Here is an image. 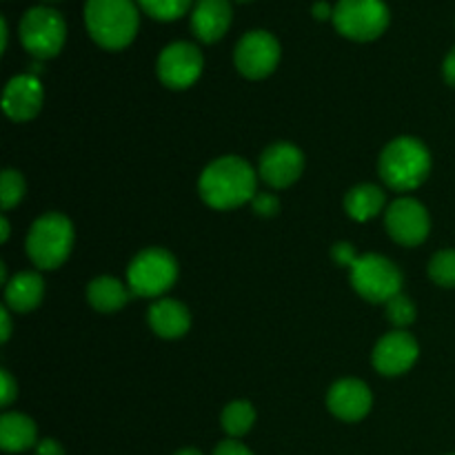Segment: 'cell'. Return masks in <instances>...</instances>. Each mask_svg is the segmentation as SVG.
<instances>
[{
  "mask_svg": "<svg viewBox=\"0 0 455 455\" xmlns=\"http://www.w3.org/2000/svg\"><path fill=\"white\" fill-rule=\"evenodd\" d=\"M200 198L218 212L238 209L251 203L256 191V172L240 156H222L207 164L198 180Z\"/></svg>",
  "mask_w": 455,
  "mask_h": 455,
  "instance_id": "cell-1",
  "label": "cell"
},
{
  "mask_svg": "<svg viewBox=\"0 0 455 455\" xmlns=\"http://www.w3.org/2000/svg\"><path fill=\"white\" fill-rule=\"evenodd\" d=\"M83 16L93 43L107 52L129 47L140 25L136 0H84Z\"/></svg>",
  "mask_w": 455,
  "mask_h": 455,
  "instance_id": "cell-2",
  "label": "cell"
},
{
  "mask_svg": "<svg viewBox=\"0 0 455 455\" xmlns=\"http://www.w3.org/2000/svg\"><path fill=\"white\" fill-rule=\"evenodd\" d=\"M380 178L394 191H413L427 180L431 172V154L422 140L400 136L382 149Z\"/></svg>",
  "mask_w": 455,
  "mask_h": 455,
  "instance_id": "cell-3",
  "label": "cell"
},
{
  "mask_svg": "<svg viewBox=\"0 0 455 455\" xmlns=\"http://www.w3.org/2000/svg\"><path fill=\"white\" fill-rule=\"evenodd\" d=\"M25 247L38 269H58L74 247V225L58 212L44 213L31 225Z\"/></svg>",
  "mask_w": 455,
  "mask_h": 455,
  "instance_id": "cell-4",
  "label": "cell"
},
{
  "mask_svg": "<svg viewBox=\"0 0 455 455\" xmlns=\"http://www.w3.org/2000/svg\"><path fill=\"white\" fill-rule=\"evenodd\" d=\"M331 22L345 38L371 43L387 31L391 12L385 0H338V4H333Z\"/></svg>",
  "mask_w": 455,
  "mask_h": 455,
  "instance_id": "cell-5",
  "label": "cell"
},
{
  "mask_svg": "<svg viewBox=\"0 0 455 455\" xmlns=\"http://www.w3.org/2000/svg\"><path fill=\"white\" fill-rule=\"evenodd\" d=\"M20 43L36 60H49L65 47L67 22L62 13L53 7H31L20 18Z\"/></svg>",
  "mask_w": 455,
  "mask_h": 455,
  "instance_id": "cell-6",
  "label": "cell"
},
{
  "mask_svg": "<svg viewBox=\"0 0 455 455\" xmlns=\"http://www.w3.org/2000/svg\"><path fill=\"white\" fill-rule=\"evenodd\" d=\"M178 280V262L167 249L151 247L138 253L127 269V287L136 298H158Z\"/></svg>",
  "mask_w": 455,
  "mask_h": 455,
  "instance_id": "cell-7",
  "label": "cell"
},
{
  "mask_svg": "<svg viewBox=\"0 0 455 455\" xmlns=\"http://www.w3.org/2000/svg\"><path fill=\"white\" fill-rule=\"evenodd\" d=\"M351 284L369 302H389L403 289V274L389 258L364 253L351 267Z\"/></svg>",
  "mask_w": 455,
  "mask_h": 455,
  "instance_id": "cell-8",
  "label": "cell"
},
{
  "mask_svg": "<svg viewBox=\"0 0 455 455\" xmlns=\"http://www.w3.org/2000/svg\"><path fill=\"white\" fill-rule=\"evenodd\" d=\"M235 69L249 80H262L275 71L280 62V43L265 29L247 31L234 52Z\"/></svg>",
  "mask_w": 455,
  "mask_h": 455,
  "instance_id": "cell-9",
  "label": "cell"
},
{
  "mask_svg": "<svg viewBox=\"0 0 455 455\" xmlns=\"http://www.w3.org/2000/svg\"><path fill=\"white\" fill-rule=\"evenodd\" d=\"M203 52L194 43H187V40H176V43L167 44L160 52L158 62H156L160 83L169 89L191 87L203 74Z\"/></svg>",
  "mask_w": 455,
  "mask_h": 455,
  "instance_id": "cell-10",
  "label": "cell"
},
{
  "mask_svg": "<svg viewBox=\"0 0 455 455\" xmlns=\"http://www.w3.org/2000/svg\"><path fill=\"white\" fill-rule=\"evenodd\" d=\"M387 234L404 247L425 243L431 231L429 212L416 198H398L385 212Z\"/></svg>",
  "mask_w": 455,
  "mask_h": 455,
  "instance_id": "cell-11",
  "label": "cell"
},
{
  "mask_svg": "<svg viewBox=\"0 0 455 455\" xmlns=\"http://www.w3.org/2000/svg\"><path fill=\"white\" fill-rule=\"evenodd\" d=\"M305 169V154L291 142H274L267 147L260 156V173L262 180L274 189L291 187Z\"/></svg>",
  "mask_w": 455,
  "mask_h": 455,
  "instance_id": "cell-12",
  "label": "cell"
},
{
  "mask_svg": "<svg viewBox=\"0 0 455 455\" xmlns=\"http://www.w3.org/2000/svg\"><path fill=\"white\" fill-rule=\"evenodd\" d=\"M418 354L420 347L416 338L409 336L407 331H391L378 340L371 360L382 376H403L416 364Z\"/></svg>",
  "mask_w": 455,
  "mask_h": 455,
  "instance_id": "cell-13",
  "label": "cell"
},
{
  "mask_svg": "<svg viewBox=\"0 0 455 455\" xmlns=\"http://www.w3.org/2000/svg\"><path fill=\"white\" fill-rule=\"evenodd\" d=\"M44 92L40 84L38 76L34 74H20L13 76L7 83L3 93V109L16 123H27V120L36 118L43 109Z\"/></svg>",
  "mask_w": 455,
  "mask_h": 455,
  "instance_id": "cell-14",
  "label": "cell"
},
{
  "mask_svg": "<svg viewBox=\"0 0 455 455\" xmlns=\"http://www.w3.org/2000/svg\"><path fill=\"white\" fill-rule=\"evenodd\" d=\"M371 389L363 380H355V378L338 380L327 394L329 411L338 420L345 422H360L363 418H367V413L371 411Z\"/></svg>",
  "mask_w": 455,
  "mask_h": 455,
  "instance_id": "cell-15",
  "label": "cell"
},
{
  "mask_svg": "<svg viewBox=\"0 0 455 455\" xmlns=\"http://www.w3.org/2000/svg\"><path fill=\"white\" fill-rule=\"evenodd\" d=\"M234 20L231 0H196L191 7V34L204 44H213L229 31Z\"/></svg>",
  "mask_w": 455,
  "mask_h": 455,
  "instance_id": "cell-16",
  "label": "cell"
},
{
  "mask_svg": "<svg viewBox=\"0 0 455 455\" xmlns=\"http://www.w3.org/2000/svg\"><path fill=\"white\" fill-rule=\"evenodd\" d=\"M149 327L164 340L182 338L191 327L189 309L172 298H160L149 307Z\"/></svg>",
  "mask_w": 455,
  "mask_h": 455,
  "instance_id": "cell-17",
  "label": "cell"
},
{
  "mask_svg": "<svg viewBox=\"0 0 455 455\" xmlns=\"http://www.w3.org/2000/svg\"><path fill=\"white\" fill-rule=\"evenodd\" d=\"M44 280L36 271H20L4 284V307L16 314H27L43 302Z\"/></svg>",
  "mask_w": 455,
  "mask_h": 455,
  "instance_id": "cell-18",
  "label": "cell"
},
{
  "mask_svg": "<svg viewBox=\"0 0 455 455\" xmlns=\"http://www.w3.org/2000/svg\"><path fill=\"white\" fill-rule=\"evenodd\" d=\"M38 443V427L25 413L9 411L0 418V447L7 453L29 451Z\"/></svg>",
  "mask_w": 455,
  "mask_h": 455,
  "instance_id": "cell-19",
  "label": "cell"
},
{
  "mask_svg": "<svg viewBox=\"0 0 455 455\" xmlns=\"http://www.w3.org/2000/svg\"><path fill=\"white\" fill-rule=\"evenodd\" d=\"M129 296H132L129 287H124L114 275H100V278L92 280L87 287L89 305L102 314H114V311L123 309L129 302Z\"/></svg>",
  "mask_w": 455,
  "mask_h": 455,
  "instance_id": "cell-20",
  "label": "cell"
},
{
  "mask_svg": "<svg viewBox=\"0 0 455 455\" xmlns=\"http://www.w3.org/2000/svg\"><path fill=\"white\" fill-rule=\"evenodd\" d=\"M387 196L380 187L376 185H358L347 191L345 209L349 218L358 222H367L376 218L385 209Z\"/></svg>",
  "mask_w": 455,
  "mask_h": 455,
  "instance_id": "cell-21",
  "label": "cell"
},
{
  "mask_svg": "<svg viewBox=\"0 0 455 455\" xmlns=\"http://www.w3.org/2000/svg\"><path fill=\"white\" fill-rule=\"evenodd\" d=\"M253 422H256V409L247 400H234L222 409L220 425L229 438L238 440L251 431Z\"/></svg>",
  "mask_w": 455,
  "mask_h": 455,
  "instance_id": "cell-22",
  "label": "cell"
},
{
  "mask_svg": "<svg viewBox=\"0 0 455 455\" xmlns=\"http://www.w3.org/2000/svg\"><path fill=\"white\" fill-rule=\"evenodd\" d=\"M136 3L147 16L160 22L178 20L194 7V0H136Z\"/></svg>",
  "mask_w": 455,
  "mask_h": 455,
  "instance_id": "cell-23",
  "label": "cell"
},
{
  "mask_svg": "<svg viewBox=\"0 0 455 455\" xmlns=\"http://www.w3.org/2000/svg\"><path fill=\"white\" fill-rule=\"evenodd\" d=\"M429 275L438 287H455V249H443L431 258Z\"/></svg>",
  "mask_w": 455,
  "mask_h": 455,
  "instance_id": "cell-24",
  "label": "cell"
},
{
  "mask_svg": "<svg viewBox=\"0 0 455 455\" xmlns=\"http://www.w3.org/2000/svg\"><path fill=\"white\" fill-rule=\"evenodd\" d=\"M25 178L13 169H4L3 178H0V203H3L4 212L16 207L25 198Z\"/></svg>",
  "mask_w": 455,
  "mask_h": 455,
  "instance_id": "cell-25",
  "label": "cell"
},
{
  "mask_svg": "<svg viewBox=\"0 0 455 455\" xmlns=\"http://www.w3.org/2000/svg\"><path fill=\"white\" fill-rule=\"evenodd\" d=\"M387 318H389V323L395 324L398 329L409 327V324L416 320V305H413L409 296L398 293V296H394L387 302Z\"/></svg>",
  "mask_w": 455,
  "mask_h": 455,
  "instance_id": "cell-26",
  "label": "cell"
},
{
  "mask_svg": "<svg viewBox=\"0 0 455 455\" xmlns=\"http://www.w3.org/2000/svg\"><path fill=\"white\" fill-rule=\"evenodd\" d=\"M251 207H253V212L258 213V216L274 218L275 213L280 212V200L275 198L274 194H267V191H262V194L253 196Z\"/></svg>",
  "mask_w": 455,
  "mask_h": 455,
  "instance_id": "cell-27",
  "label": "cell"
},
{
  "mask_svg": "<svg viewBox=\"0 0 455 455\" xmlns=\"http://www.w3.org/2000/svg\"><path fill=\"white\" fill-rule=\"evenodd\" d=\"M331 258L333 260L338 262V265H342V267H354V262L358 260V253H355V249H354V244H349V243H336L331 247Z\"/></svg>",
  "mask_w": 455,
  "mask_h": 455,
  "instance_id": "cell-28",
  "label": "cell"
},
{
  "mask_svg": "<svg viewBox=\"0 0 455 455\" xmlns=\"http://www.w3.org/2000/svg\"><path fill=\"white\" fill-rule=\"evenodd\" d=\"M18 395V382L13 380L12 373L9 371H0V403H3V407H9V404L16 400Z\"/></svg>",
  "mask_w": 455,
  "mask_h": 455,
  "instance_id": "cell-29",
  "label": "cell"
},
{
  "mask_svg": "<svg viewBox=\"0 0 455 455\" xmlns=\"http://www.w3.org/2000/svg\"><path fill=\"white\" fill-rule=\"evenodd\" d=\"M213 455H253V453L249 451V447H244L243 443L229 438V440H222V443L213 449Z\"/></svg>",
  "mask_w": 455,
  "mask_h": 455,
  "instance_id": "cell-30",
  "label": "cell"
},
{
  "mask_svg": "<svg viewBox=\"0 0 455 455\" xmlns=\"http://www.w3.org/2000/svg\"><path fill=\"white\" fill-rule=\"evenodd\" d=\"M36 455H65V449H62V444L58 440L47 438L36 444Z\"/></svg>",
  "mask_w": 455,
  "mask_h": 455,
  "instance_id": "cell-31",
  "label": "cell"
},
{
  "mask_svg": "<svg viewBox=\"0 0 455 455\" xmlns=\"http://www.w3.org/2000/svg\"><path fill=\"white\" fill-rule=\"evenodd\" d=\"M311 13H314L315 20H333V7L329 3H324V0H318V3H314V7H311Z\"/></svg>",
  "mask_w": 455,
  "mask_h": 455,
  "instance_id": "cell-32",
  "label": "cell"
},
{
  "mask_svg": "<svg viewBox=\"0 0 455 455\" xmlns=\"http://www.w3.org/2000/svg\"><path fill=\"white\" fill-rule=\"evenodd\" d=\"M443 74H444V80H447L451 87H455V47L447 53V58H444Z\"/></svg>",
  "mask_w": 455,
  "mask_h": 455,
  "instance_id": "cell-33",
  "label": "cell"
},
{
  "mask_svg": "<svg viewBox=\"0 0 455 455\" xmlns=\"http://www.w3.org/2000/svg\"><path fill=\"white\" fill-rule=\"evenodd\" d=\"M0 324H3V331H0V340L7 342L9 336H12V318H9L7 307H3V309H0Z\"/></svg>",
  "mask_w": 455,
  "mask_h": 455,
  "instance_id": "cell-34",
  "label": "cell"
},
{
  "mask_svg": "<svg viewBox=\"0 0 455 455\" xmlns=\"http://www.w3.org/2000/svg\"><path fill=\"white\" fill-rule=\"evenodd\" d=\"M0 34H3V43H0V49H7V40H9V31H7V20L0 18Z\"/></svg>",
  "mask_w": 455,
  "mask_h": 455,
  "instance_id": "cell-35",
  "label": "cell"
},
{
  "mask_svg": "<svg viewBox=\"0 0 455 455\" xmlns=\"http://www.w3.org/2000/svg\"><path fill=\"white\" fill-rule=\"evenodd\" d=\"M9 220L7 218H3V220H0V240H3V243H7L9 240Z\"/></svg>",
  "mask_w": 455,
  "mask_h": 455,
  "instance_id": "cell-36",
  "label": "cell"
},
{
  "mask_svg": "<svg viewBox=\"0 0 455 455\" xmlns=\"http://www.w3.org/2000/svg\"><path fill=\"white\" fill-rule=\"evenodd\" d=\"M176 455H203L198 451V449H182V451H178Z\"/></svg>",
  "mask_w": 455,
  "mask_h": 455,
  "instance_id": "cell-37",
  "label": "cell"
},
{
  "mask_svg": "<svg viewBox=\"0 0 455 455\" xmlns=\"http://www.w3.org/2000/svg\"><path fill=\"white\" fill-rule=\"evenodd\" d=\"M44 3H60V0H44Z\"/></svg>",
  "mask_w": 455,
  "mask_h": 455,
  "instance_id": "cell-38",
  "label": "cell"
},
{
  "mask_svg": "<svg viewBox=\"0 0 455 455\" xmlns=\"http://www.w3.org/2000/svg\"><path fill=\"white\" fill-rule=\"evenodd\" d=\"M238 3H251V0H238Z\"/></svg>",
  "mask_w": 455,
  "mask_h": 455,
  "instance_id": "cell-39",
  "label": "cell"
},
{
  "mask_svg": "<svg viewBox=\"0 0 455 455\" xmlns=\"http://www.w3.org/2000/svg\"><path fill=\"white\" fill-rule=\"evenodd\" d=\"M449 455H455V453H449Z\"/></svg>",
  "mask_w": 455,
  "mask_h": 455,
  "instance_id": "cell-40",
  "label": "cell"
}]
</instances>
